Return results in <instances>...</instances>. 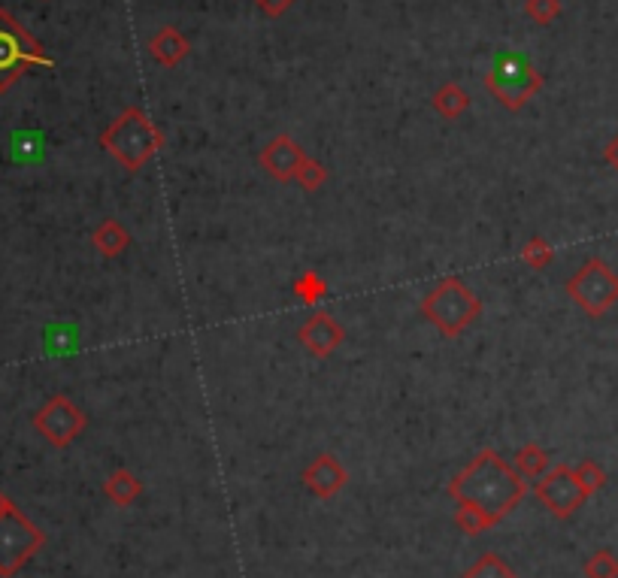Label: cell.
<instances>
[{
	"instance_id": "obj_6",
	"label": "cell",
	"mask_w": 618,
	"mask_h": 578,
	"mask_svg": "<svg viewBox=\"0 0 618 578\" xmlns=\"http://www.w3.org/2000/svg\"><path fill=\"white\" fill-rule=\"evenodd\" d=\"M564 291L588 318H603L618 303V273L603 258H588L567 279Z\"/></svg>"
},
{
	"instance_id": "obj_19",
	"label": "cell",
	"mask_w": 618,
	"mask_h": 578,
	"mask_svg": "<svg viewBox=\"0 0 618 578\" xmlns=\"http://www.w3.org/2000/svg\"><path fill=\"white\" fill-rule=\"evenodd\" d=\"M461 578H519V572H515L500 554L485 551V554H479L476 563H470V566L464 569Z\"/></svg>"
},
{
	"instance_id": "obj_12",
	"label": "cell",
	"mask_w": 618,
	"mask_h": 578,
	"mask_svg": "<svg viewBox=\"0 0 618 578\" xmlns=\"http://www.w3.org/2000/svg\"><path fill=\"white\" fill-rule=\"evenodd\" d=\"M303 158H306V152H303L288 134H279V137H273V140L261 149L258 164H261V170H267L276 182H294Z\"/></svg>"
},
{
	"instance_id": "obj_22",
	"label": "cell",
	"mask_w": 618,
	"mask_h": 578,
	"mask_svg": "<svg viewBox=\"0 0 618 578\" xmlns=\"http://www.w3.org/2000/svg\"><path fill=\"white\" fill-rule=\"evenodd\" d=\"M294 182L306 191V194H316V191H322L325 188V182H328V170H325V164L322 161H316V158H303V164H300V170H297V176H294Z\"/></svg>"
},
{
	"instance_id": "obj_15",
	"label": "cell",
	"mask_w": 618,
	"mask_h": 578,
	"mask_svg": "<svg viewBox=\"0 0 618 578\" xmlns=\"http://www.w3.org/2000/svg\"><path fill=\"white\" fill-rule=\"evenodd\" d=\"M103 497H107L113 506L128 509V506H134L143 497V482L131 470L119 467L116 473L107 476V482H103Z\"/></svg>"
},
{
	"instance_id": "obj_1",
	"label": "cell",
	"mask_w": 618,
	"mask_h": 578,
	"mask_svg": "<svg viewBox=\"0 0 618 578\" xmlns=\"http://www.w3.org/2000/svg\"><path fill=\"white\" fill-rule=\"evenodd\" d=\"M528 494V482L515 473L512 460H503L494 448H482L470 464L449 482V497L461 506H473L500 524Z\"/></svg>"
},
{
	"instance_id": "obj_8",
	"label": "cell",
	"mask_w": 618,
	"mask_h": 578,
	"mask_svg": "<svg viewBox=\"0 0 618 578\" xmlns=\"http://www.w3.org/2000/svg\"><path fill=\"white\" fill-rule=\"evenodd\" d=\"M31 424H34V430H37L52 448H67V445H73V442L85 433L88 418H85V412H82L70 397L52 394V397L34 412Z\"/></svg>"
},
{
	"instance_id": "obj_25",
	"label": "cell",
	"mask_w": 618,
	"mask_h": 578,
	"mask_svg": "<svg viewBox=\"0 0 618 578\" xmlns=\"http://www.w3.org/2000/svg\"><path fill=\"white\" fill-rule=\"evenodd\" d=\"M525 13H528L537 25H549L552 19L561 16V0H528Z\"/></svg>"
},
{
	"instance_id": "obj_24",
	"label": "cell",
	"mask_w": 618,
	"mask_h": 578,
	"mask_svg": "<svg viewBox=\"0 0 618 578\" xmlns=\"http://www.w3.org/2000/svg\"><path fill=\"white\" fill-rule=\"evenodd\" d=\"M522 261L531 267V270H546L552 261H555V249H552V243L549 240H543V237H531L528 243H525V249H522Z\"/></svg>"
},
{
	"instance_id": "obj_26",
	"label": "cell",
	"mask_w": 618,
	"mask_h": 578,
	"mask_svg": "<svg viewBox=\"0 0 618 578\" xmlns=\"http://www.w3.org/2000/svg\"><path fill=\"white\" fill-rule=\"evenodd\" d=\"M294 4H297V0H255V7H258L264 16H270V19L285 16Z\"/></svg>"
},
{
	"instance_id": "obj_28",
	"label": "cell",
	"mask_w": 618,
	"mask_h": 578,
	"mask_svg": "<svg viewBox=\"0 0 618 578\" xmlns=\"http://www.w3.org/2000/svg\"><path fill=\"white\" fill-rule=\"evenodd\" d=\"M13 506H16V503H13V500H10V497L4 494V491H0V515H4V512H10Z\"/></svg>"
},
{
	"instance_id": "obj_14",
	"label": "cell",
	"mask_w": 618,
	"mask_h": 578,
	"mask_svg": "<svg viewBox=\"0 0 618 578\" xmlns=\"http://www.w3.org/2000/svg\"><path fill=\"white\" fill-rule=\"evenodd\" d=\"M188 52H191V43H188L173 25H164V28L149 40V55H152L161 67H176Z\"/></svg>"
},
{
	"instance_id": "obj_20",
	"label": "cell",
	"mask_w": 618,
	"mask_h": 578,
	"mask_svg": "<svg viewBox=\"0 0 618 578\" xmlns=\"http://www.w3.org/2000/svg\"><path fill=\"white\" fill-rule=\"evenodd\" d=\"M585 578H618V554L612 548H597L585 563H582Z\"/></svg>"
},
{
	"instance_id": "obj_13",
	"label": "cell",
	"mask_w": 618,
	"mask_h": 578,
	"mask_svg": "<svg viewBox=\"0 0 618 578\" xmlns=\"http://www.w3.org/2000/svg\"><path fill=\"white\" fill-rule=\"evenodd\" d=\"M91 246L103 255V258H122L131 249V234L128 227L119 218H103L94 230H91Z\"/></svg>"
},
{
	"instance_id": "obj_23",
	"label": "cell",
	"mask_w": 618,
	"mask_h": 578,
	"mask_svg": "<svg viewBox=\"0 0 618 578\" xmlns=\"http://www.w3.org/2000/svg\"><path fill=\"white\" fill-rule=\"evenodd\" d=\"M573 473H576V479H579V485L585 488V494L588 497H594V494H600L603 488H606V470L597 464V460H591V457H585V460H579V464L573 467Z\"/></svg>"
},
{
	"instance_id": "obj_10",
	"label": "cell",
	"mask_w": 618,
	"mask_h": 578,
	"mask_svg": "<svg viewBox=\"0 0 618 578\" xmlns=\"http://www.w3.org/2000/svg\"><path fill=\"white\" fill-rule=\"evenodd\" d=\"M297 339H300V345L313 358L328 361L340 349V345L346 342V327L331 312H313L300 324Z\"/></svg>"
},
{
	"instance_id": "obj_21",
	"label": "cell",
	"mask_w": 618,
	"mask_h": 578,
	"mask_svg": "<svg viewBox=\"0 0 618 578\" xmlns=\"http://www.w3.org/2000/svg\"><path fill=\"white\" fill-rule=\"evenodd\" d=\"M455 527L461 530V533H467V536H482V533H488L491 527H497L488 515H482L479 509H473V506H461V503H455Z\"/></svg>"
},
{
	"instance_id": "obj_7",
	"label": "cell",
	"mask_w": 618,
	"mask_h": 578,
	"mask_svg": "<svg viewBox=\"0 0 618 578\" xmlns=\"http://www.w3.org/2000/svg\"><path fill=\"white\" fill-rule=\"evenodd\" d=\"M46 545V533L19 509L0 515V578H16Z\"/></svg>"
},
{
	"instance_id": "obj_9",
	"label": "cell",
	"mask_w": 618,
	"mask_h": 578,
	"mask_svg": "<svg viewBox=\"0 0 618 578\" xmlns=\"http://www.w3.org/2000/svg\"><path fill=\"white\" fill-rule=\"evenodd\" d=\"M534 497L549 509L552 518L558 521H570L591 497L585 494V488L579 485L576 473L570 464H555L549 467V473H543L534 482Z\"/></svg>"
},
{
	"instance_id": "obj_4",
	"label": "cell",
	"mask_w": 618,
	"mask_h": 578,
	"mask_svg": "<svg viewBox=\"0 0 618 578\" xmlns=\"http://www.w3.org/2000/svg\"><path fill=\"white\" fill-rule=\"evenodd\" d=\"M34 67H55V61L10 10L0 7V94H7Z\"/></svg>"
},
{
	"instance_id": "obj_18",
	"label": "cell",
	"mask_w": 618,
	"mask_h": 578,
	"mask_svg": "<svg viewBox=\"0 0 618 578\" xmlns=\"http://www.w3.org/2000/svg\"><path fill=\"white\" fill-rule=\"evenodd\" d=\"M291 291H294V297H297L300 303L316 306V303H322V300L328 297L331 285H328V279H325L319 270H303V273L291 282Z\"/></svg>"
},
{
	"instance_id": "obj_2",
	"label": "cell",
	"mask_w": 618,
	"mask_h": 578,
	"mask_svg": "<svg viewBox=\"0 0 618 578\" xmlns=\"http://www.w3.org/2000/svg\"><path fill=\"white\" fill-rule=\"evenodd\" d=\"M164 146V131L140 106H125L116 119L100 131V149L128 173L143 170Z\"/></svg>"
},
{
	"instance_id": "obj_11",
	"label": "cell",
	"mask_w": 618,
	"mask_h": 578,
	"mask_svg": "<svg viewBox=\"0 0 618 578\" xmlns=\"http://www.w3.org/2000/svg\"><path fill=\"white\" fill-rule=\"evenodd\" d=\"M303 488L319 497V500H334L346 485H349V473L343 467V460L334 457V454H319L316 460H309V467L303 470L300 476Z\"/></svg>"
},
{
	"instance_id": "obj_27",
	"label": "cell",
	"mask_w": 618,
	"mask_h": 578,
	"mask_svg": "<svg viewBox=\"0 0 618 578\" xmlns=\"http://www.w3.org/2000/svg\"><path fill=\"white\" fill-rule=\"evenodd\" d=\"M603 158H606V164L618 173V137L606 146V152H603Z\"/></svg>"
},
{
	"instance_id": "obj_5",
	"label": "cell",
	"mask_w": 618,
	"mask_h": 578,
	"mask_svg": "<svg viewBox=\"0 0 618 578\" xmlns=\"http://www.w3.org/2000/svg\"><path fill=\"white\" fill-rule=\"evenodd\" d=\"M485 88L503 109L519 112L543 88V73L522 52H500L485 73Z\"/></svg>"
},
{
	"instance_id": "obj_16",
	"label": "cell",
	"mask_w": 618,
	"mask_h": 578,
	"mask_svg": "<svg viewBox=\"0 0 618 578\" xmlns=\"http://www.w3.org/2000/svg\"><path fill=\"white\" fill-rule=\"evenodd\" d=\"M512 467H515V473H519L525 482H537L543 473H549L552 457H549V451L540 442H528V445H522L519 451H515Z\"/></svg>"
},
{
	"instance_id": "obj_3",
	"label": "cell",
	"mask_w": 618,
	"mask_h": 578,
	"mask_svg": "<svg viewBox=\"0 0 618 578\" xmlns=\"http://www.w3.org/2000/svg\"><path fill=\"white\" fill-rule=\"evenodd\" d=\"M422 315L431 321L446 339H458L479 315L482 300L470 291V285L458 276L440 279L422 300Z\"/></svg>"
},
{
	"instance_id": "obj_17",
	"label": "cell",
	"mask_w": 618,
	"mask_h": 578,
	"mask_svg": "<svg viewBox=\"0 0 618 578\" xmlns=\"http://www.w3.org/2000/svg\"><path fill=\"white\" fill-rule=\"evenodd\" d=\"M431 103H434L437 115H443L446 122H455V119H461V115L470 109V94H467L458 82H446V85L431 97Z\"/></svg>"
}]
</instances>
